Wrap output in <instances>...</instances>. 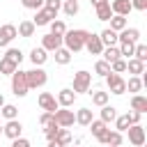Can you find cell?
Segmentation results:
<instances>
[{"instance_id":"obj_1","label":"cell","mask_w":147,"mask_h":147,"mask_svg":"<svg viewBox=\"0 0 147 147\" xmlns=\"http://www.w3.org/2000/svg\"><path fill=\"white\" fill-rule=\"evenodd\" d=\"M87 30H67L64 34H62V46L69 51V53H78V51H83V46H85V39H87Z\"/></svg>"},{"instance_id":"obj_2","label":"cell","mask_w":147,"mask_h":147,"mask_svg":"<svg viewBox=\"0 0 147 147\" xmlns=\"http://www.w3.org/2000/svg\"><path fill=\"white\" fill-rule=\"evenodd\" d=\"M90 85H92V74L80 69L74 74V94H83V92H90Z\"/></svg>"},{"instance_id":"obj_3","label":"cell","mask_w":147,"mask_h":147,"mask_svg":"<svg viewBox=\"0 0 147 147\" xmlns=\"http://www.w3.org/2000/svg\"><path fill=\"white\" fill-rule=\"evenodd\" d=\"M25 78H28V87H44L48 83V74L41 69V67H32L30 71H25Z\"/></svg>"},{"instance_id":"obj_4","label":"cell","mask_w":147,"mask_h":147,"mask_svg":"<svg viewBox=\"0 0 147 147\" xmlns=\"http://www.w3.org/2000/svg\"><path fill=\"white\" fill-rule=\"evenodd\" d=\"M11 92H14L16 96H25V94L30 92V87H28V78H25V71L16 69V71L11 74Z\"/></svg>"},{"instance_id":"obj_5","label":"cell","mask_w":147,"mask_h":147,"mask_svg":"<svg viewBox=\"0 0 147 147\" xmlns=\"http://www.w3.org/2000/svg\"><path fill=\"white\" fill-rule=\"evenodd\" d=\"M53 119H55V124H57L60 129H69V126H74L76 115H74V110H69V108H57V110L53 113Z\"/></svg>"},{"instance_id":"obj_6","label":"cell","mask_w":147,"mask_h":147,"mask_svg":"<svg viewBox=\"0 0 147 147\" xmlns=\"http://www.w3.org/2000/svg\"><path fill=\"white\" fill-rule=\"evenodd\" d=\"M106 85H108L110 94H117V96H119V94L126 92V80H124L119 74H113V71H110V74L106 76Z\"/></svg>"},{"instance_id":"obj_7","label":"cell","mask_w":147,"mask_h":147,"mask_svg":"<svg viewBox=\"0 0 147 147\" xmlns=\"http://www.w3.org/2000/svg\"><path fill=\"white\" fill-rule=\"evenodd\" d=\"M126 133H129V142H131L133 147H142V145H145V129H142L140 124H131V126L126 129Z\"/></svg>"},{"instance_id":"obj_8","label":"cell","mask_w":147,"mask_h":147,"mask_svg":"<svg viewBox=\"0 0 147 147\" xmlns=\"http://www.w3.org/2000/svg\"><path fill=\"white\" fill-rule=\"evenodd\" d=\"M90 55H101L103 53V44H101V39H99V34H94V32H90L87 34V39H85V46H83Z\"/></svg>"},{"instance_id":"obj_9","label":"cell","mask_w":147,"mask_h":147,"mask_svg":"<svg viewBox=\"0 0 147 147\" xmlns=\"http://www.w3.org/2000/svg\"><path fill=\"white\" fill-rule=\"evenodd\" d=\"M37 103H39V108H41L44 113H55V110L60 108L57 101H55V96H53L51 92H41L39 99H37Z\"/></svg>"},{"instance_id":"obj_10","label":"cell","mask_w":147,"mask_h":147,"mask_svg":"<svg viewBox=\"0 0 147 147\" xmlns=\"http://www.w3.org/2000/svg\"><path fill=\"white\" fill-rule=\"evenodd\" d=\"M21 133H23V124H21L18 119H9V122L2 126V136H7L9 140L21 138Z\"/></svg>"},{"instance_id":"obj_11","label":"cell","mask_w":147,"mask_h":147,"mask_svg":"<svg viewBox=\"0 0 147 147\" xmlns=\"http://www.w3.org/2000/svg\"><path fill=\"white\" fill-rule=\"evenodd\" d=\"M16 37H18V34H16V25H11V23L0 25V48H2V46H9Z\"/></svg>"},{"instance_id":"obj_12","label":"cell","mask_w":147,"mask_h":147,"mask_svg":"<svg viewBox=\"0 0 147 147\" xmlns=\"http://www.w3.org/2000/svg\"><path fill=\"white\" fill-rule=\"evenodd\" d=\"M57 18V14H53V11H48L46 7H41V9H37L34 11V18H32V23H34V28H39V25H48L51 21H55Z\"/></svg>"},{"instance_id":"obj_13","label":"cell","mask_w":147,"mask_h":147,"mask_svg":"<svg viewBox=\"0 0 147 147\" xmlns=\"http://www.w3.org/2000/svg\"><path fill=\"white\" fill-rule=\"evenodd\" d=\"M41 48H44L46 53H48V51H51V53H55L57 48H62V37L51 34V32H48V34H44V37H41Z\"/></svg>"},{"instance_id":"obj_14","label":"cell","mask_w":147,"mask_h":147,"mask_svg":"<svg viewBox=\"0 0 147 147\" xmlns=\"http://www.w3.org/2000/svg\"><path fill=\"white\" fill-rule=\"evenodd\" d=\"M110 9H113V14H115V16H124V18L133 11L131 0H113V2H110Z\"/></svg>"},{"instance_id":"obj_15","label":"cell","mask_w":147,"mask_h":147,"mask_svg":"<svg viewBox=\"0 0 147 147\" xmlns=\"http://www.w3.org/2000/svg\"><path fill=\"white\" fill-rule=\"evenodd\" d=\"M57 106H62V108H71L74 106V101H76V94H74V90L71 87H64V90H60L57 92Z\"/></svg>"},{"instance_id":"obj_16","label":"cell","mask_w":147,"mask_h":147,"mask_svg":"<svg viewBox=\"0 0 147 147\" xmlns=\"http://www.w3.org/2000/svg\"><path fill=\"white\" fill-rule=\"evenodd\" d=\"M99 142H101V145H108V147H122V133L108 129V131L99 138Z\"/></svg>"},{"instance_id":"obj_17","label":"cell","mask_w":147,"mask_h":147,"mask_svg":"<svg viewBox=\"0 0 147 147\" xmlns=\"http://www.w3.org/2000/svg\"><path fill=\"white\" fill-rule=\"evenodd\" d=\"M140 39V30L138 28H124L122 32H117V41H138Z\"/></svg>"},{"instance_id":"obj_18","label":"cell","mask_w":147,"mask_h":147,"mask_svg":"<svg viewBox=\"0 0 147 147\" xmlns=\"http://www.w3.org/2000/svg\"><path fill=\"white\" fill-rule=\"evenodd\" d=\"M46 60H48V53H46V51H44L41 46H39V48H32V51H30V62H32L34 67H41V64H44Z\"/></svg>"},{"instance_id":"obj_19","label":"cell","mask_w":147,"mask_h":147,"mask_svg":"<svg viewBox=\"0 0 147 147\" xmlns=\"http://www.w3.org/2000/svg\"><path fill=\"white\" fill-rule=\"evenodd\" d=\"M34 30H37V28H34V23H32V21H21V23H18V28H16V34L28 39V37H32V34H34Z\"/></svg>"},{"instance_id":"obj_20","label":"cell","mask_w":147,"mask_h":147,"mask_svg":"<svg viewBox=\"0 0 147 147\" xmlns=\"http://www.w3.org/2000/svg\"><path fill=\"white\" fill-rule=\"evenodd\" d=\"M126 71L133 74V76H140V74H145V62H140L136 57H129L126 60Z\"/></svg>"},{"instance_id":"obj_21","label":"cell","mask_w":147,"mask_h":147,"mask_svg":"<svg viewBox=\"0 0 147 147\" xmlns=\"http://www.w3.org/2000/svg\"><path fill=\"white\" fill-rule=\"evenodd\" d=\"M131 110H136V113H147V99L142 96V94H133L131 96Z\"/></svg>"},{"instance_id":"obj_22","label":"cell","mask_w":147,"mask_h":147,"mask_svg":"<svg viewBox=\"0 0 147 147\" xmlns=\"http://www.w3.org/2000/svg\"><path fill=\"white\" fill-rule=\"evenodd\" d=\"M87 129H90V131H92V136H94V138L99 140V138H101V136H103V133L108 131V124H106V122H101V119H92Z\"/></svg>"},{"instance_id":"obj_23","label":"cell","mask_w":147,"mask_h":147,"mask_svg":"<svg viewBox=\"0 0 147 147\" xmlns=\"http://www.w3.org/2000/svg\"><path fill=\"white\" fill-rule=\"evenodd\" d=\"M74 115H76V122H78L80 126H90V122L94 119V117H92V110H90V108H80V110H76Z\"/></svg>"},{"instance_id":"obj_24","label":"cell","mask_w":147,"mask_h":147,"mask_svg":"<svg viewBox=\"0 0 147 147\" xmlns=\"http://www.w3.org/2000/svg\"><path fill=\"white\" fill-rule=\"evenodd\" d=\"M94 11H96V18H99V21H110V18H113V9H110V2H103V5L94 7Z\"/></svg>"},{"instance_id":"obj_25","label":"cell","mask_w":147,"mask_h":147,"mask_svg":"<svg viewBox=\"0 0 147 147\" xmlns=\"http://www.w3.org/2000/svg\"><path fill=\"white\" fill-rule=\"evenodd\" d=\"M99 39H101L103 48H106V46H115V44H117V32H113L110 28H106V30L99 34Z\"/></svg>"},{"instance_id":"obj_26","label":"cell","mask_w":147,"mask_h":147,"mask_svg":"<svg viewBox=\"0 0 147 147\" xmlns=\"http://www.w3.org/2000/svg\"><path fill=\"white\" fill-rule=\"evenodd\" d=\"M0 117H5L7 122H9V119H18V108H16L14 103H5V106L0 108Z\"/></svg>"},{"instance_id":"obj_27","label":"cell","mask_w":147,"mask_h":147,"mask_svg":"<svg viewBox=\"0 0 147 147\" xmlns=\"http://www.w3.org/2000/svg\"><path fill=\"white\" fill-rule=\"evenodd\" d=\"M101 55H103V62H108V64H110V62H115V60H119V57H122V55H119V48H117V46H106V48H103V53H101Z\"/></svg>"},{"instance_id":"obj_28","label":"cell","mask_w":147,"mask_h":147,"mask_svg":"<svg viewBox=\"0 0 147 147\" xmlns=\"http://www.w3.org/2000/svg\"><path fill=\"white\" fill-rule=\"evenodd\" d=\"M90 94H92V103H94V106H99V108H101V106H108V99H110L108 92H99V90H94V92H90Z\"/></svg>"},{"instance_id":"obj_29","label":"cell","mask_w":147,"mask_h":147,"mask_svg":"<svg viewBox=\"0 0 147 147\" xmlns=\"http://www.w3.org/2000/svg\"><path fill=\"white\" fill-rule=\"evenodd\" d=\"M115 117H117V110L113 108V106H101V122H106V124H110V122H115Z\"/></svg>"},{"instance_id":"obj_30","label":"cell","mask_w":147,"mask_h":147,"mask_svg":"<svg viewBox=\"0 0 147 147\" xmlns=\"http://www.w3.org/2000/svg\"><path fill=\"white\" fill-rule=\"evenodd\" d=\"M16 69H18V67H16L11 60H7V57H2V60H0V76H11Z\"/></svg>"},{"instance_id":"obj_31","label":"cell","mask_w":147,"mask_h":147,"mask_svg":"<svg viewBox=\"0 0 147 147\" xmlns=\"http://www.w3.org/2000/svg\"><path fill=\"white\" fill-rule=\"evenodd\" d=\"M124 28H129V25H126V18L113 14V18H110V30H113V32H122Z\"/></svg>"},{"instance_id":"obj_32","label":"cell","mask_w":147,"mask_h":147,"mask_svg":"<svg viewBox=\"0 0 147 147\" xmlns=\"http://www.w3.org/2000/svg\"><path fill=\"white\" fill-rule=\"evenodd\" d=\"M2 57H7V60H11L16 67L23 62V53H21V48H7V53L2 55Z\"/></svg>"},{"instance_id":"obj_33","label":"cell","mask_w":147,"mask_h":147,"mask_svg":"<svg viewBox=\"0 0 147 147\" xmlns=\"http://www.w3.org/2000/svg\"><path fill=\"white\" fill-rule=\"evenodd\" d=\"M55 62H57V64H62V67H64V64H69V62H71V53H69L64 46H62V48H57V51H55Z\"/></svg>"},{"instance_id":"obj_34","label":"cell","mask_w":147,"mask_h":147,"mask_svg":"<svg viewBox=\"0 0 147 147\" xmlns=\"http://www.w3.org/2000/svg\"><path fill=\"white\" fill-rule=\"evenodd\" d=\"M48 25H51V34H57V37H62V34L67 32V25H64V21H60V18L51 21Z\"/></svg>"},{"instance_id":"obj_35","label":"cell","mask_w":147,"mask_h":147,"mask_svg":"<svg viewBox=\"0 0 147 147\" xmlns=\"http://www.w3.org/2000/svg\"><path fill=\"white\" fill-rule=\"evenodd\" d=\"M133 48H136L133 41H119V55L122 57H133Z\"/></svg>"},{"instance_id":"obj_36","label":"cell","mask_w":147,"mask_h":147,"mask_svg":"<svg viewBox=\"0 0 147 147\" xmlns=\"http://www.w3.org/2000/svg\"><path fill=\"white\" fill-rule=\"evenodd\" d=\"M94 74H99L101 78H106V76L110 74V64L103 62V60H96V64H94Z\"/></svg>"},{"instance_id":"obj_37","label":"cell","mask_w":147,"mask_h":147,"mask_svg":"<svg viewBox=\"0 0 147 147\" xmlns=\"http://www.w3.org/2000/svg\"><path fill=\"white\" fill-rule=\"evenodd\" d=\"M126 90H129V92H140V90H142V78H140V76H131L129 83H126Z\"/></svg>"},{"instance_id":"obj_38","label":"cell","mask_w":147,"mask_h":147,"mask_svg":"<svg viewBox=\"0 0 147 147\" xmlns=\"http://www.w3.org/2000/svg\"><path fill=\"white\" fill-rule=\"evenodd\" d=\"M57 133H60V126L53 122V124H48V126H44V136H46V140L51 142V140H55L57 138Z\"/></svg>"},{"instance_id":"obj_39","label":"cell","mask_w":147,"mask_h":147,"mask_svg":"<svg viewBox=\"0 0 147 147\" xmlns=\"http://www.w3.org/2000/svg\"><path fill=\"white\" fill-rule=\"evenodd\" d=\"M62 9H64L67 16H76V14H78V2H74V0H64V2H62Z\"/></svg>"},{"instance_id":"obj_40","label":"cell","mask_w":147,"mask_h":147,"mask_svg":"<svg viewBox=\"0 0 147 147\" xmlns=\"http://www.w3.org/2000/svg\"><path fill=\"white\" fill-rule=\"evenodd\" d=\"M133 57L140 60V62H145V60H147V46H145V44H136V48H133Z\"/></svg>"},{"instance_id":"obj_41","label":"cell","mask_w":147,"mask_h":147,"mask_svg":"<svg viewBox=\"0 0 147 147\" xmlns=\"http://www.w3.org/2000/svg\"><path fill=\"white\" fill-rule=\"evenodd\" d=\"M110 71H113V74H124V71H126V60L119 57V60L110 62Z\"/></svg>"},{"instance_id":"obj_42","label":"cell","mask_w":147,"mask_h":147,"mask_svg":"<svg viewBox=\"0 0 147 147\" xmlns=\"http://www.w3.org/2000/svg\"><path fill=\"white\" fill-rule=\"evenodd\" d=\"M55 142H60L62 147H67V145L71 142V133H69L67 129H60V133H57V138H55Z\"/></svg>"},{"instance_id":"obj_43","label":"cell","mask_w":147,"mask_h":147,"mask_svg":"<svg viewBox=\"0 0 147 147\" xmlns=\"http://www.w3.org/2000/svg\"><path fill=\"white\" fill-rule=\"evenodd\" d=\"M44 7L48 11H53V14H57L62 9V0H44Z\"/></svg>"},{"instance_id":"obj_44","label":"cell","mask_w":147,"mask_h":147,"mask_svg":"<svg viewBox=\"0 0 147 147\" xmlns=\"http://www.w3.org/2000/svg\"><path fill=\"white\" fill-rule=\"evenodd\" d=\"M129 129V119H126V115H122V117H115V131H126Z\"/></svg>"},{"instance_id":"obj_45","label":"cell","mask_w":147,"mask_h":147,"mask_svg":"<svg viewBox=\"0 0 147 147\" xmlns=\"http://www.w3.org/2000/svg\"><path fill=\"white\" fill-rule=\"evenodd\" d=\"M21 2H23L25 9H32V11H37V9L44 7V0H21Z\"/></svg>"},{"instance_id":"obj_46","label":"cell","mask_w":147,"mask_h":147,"mask_svg":"<svg viewBox=\"0 0 147 147\" xmlns=\"http://www.w3.org/2000/svg\"><path fill=\"white\" fill-rule=\"evenodd\" d=\"M55 119H53V113H41V117H39V124L41 126H48V124H53Z\"/></svg>"},{"instance_id":"obj_47","label":"cell","mask_w":147,"mask_h":147,"mask_svg":"<svg viewBox=\"0 0 147 147\" xmlns=\"http://www.w3.org/2000/svg\"><path fill=\"white\" fill-rule=\"evenodd\" d=\"M126 119H129V126H131V124H138V122H140V113L129 110V113H126Z\"/></svg>"},{"instance_id":"obj_48","label":"cell","mask_w":147,"mask_h":147,"mask_svg":"<svg viewBox=\"0 0 147 147\" xmlns=\"http://www.w3.org/2000/svg\"><path fill=\"white\" fill-rule=\"evenodd\" d=\"M131 7L138 9V11H145L147 9V0H131Z\"/></svg>"},{"instance_id":"obj_49","label":"cell","mask_w":147,"mask_h":147,"mask_svg":"<svg viewBox=\"0 0 147 147\" xmlns=\"http://www.w3.org/2000/svg\"><path fill=\"white\" fill-rule=\"evenodd\" d=\"M11 147H30V140H25V138H16V140H11Z\"/></svg>"},{"instance_id":"obj_50","label":"cell","mask_w":147,"mask_h":147,"mask_svg":"<svg viewBox=\"0 0 147 147\" xmlns=\"http://www.w3.org/2000/svg\"><path fill=\"white\" fill-rule=\"evenodd\" d=\"M94 7H99V5H103V2H110V0H90Z\"/></svg>"},{"instance_id":"obj_51","label":"cell","mask_w":147,"mask_h":147,"mask_svg":"<svg viewBox=\"0 0 147 147\" xmlns=\"http://www.w3.org/2000/svg\"><path fill=\"white\" fill-rule=\"evenodd\" d=\"M48 147H62V145H60V142H55V140H51V142H48Z\"/></svg>"},{"instance_id":"obj_52","label":"cell","mask_w":147,"mask_h":147,"mask_svg":"<svg viewBox=\"0 0 147 147\" xmlns=\"http://www.w3.org/2000/svg\"><path fill=\"white\" fill-rule=\"evenodd\" d=\"M5 106V96H2V92H0V108Z\"/></svg>"},{"instance_id":"obj_53","label":"cell","mask_w":147,"mask_h":147,"mask_svg":"<svg viewBox=\"0 0 147 147\" xmlns=\"http://www.w3.org/2000/svg\"><path fill=\"white\" fill-rule=\"evenodd\" d=\"M0 136H2V126H0Z\"/></svg>"},{"instance_id":"obj_54","label":"cell","mask_w":147,"mask_h":147,"mask_svg":"<svg viewBox=\"0 0 147 147\" xmlns=\"http://www.w3.org/2000/svg\"><path fill=\"white\" fill-rule=\"evenodd\" d=\"M103 147H108V145H103Z\"/></svg>"},{"instance_id":"obj_55","label":"cell","mask_w":147,"mask_h":147,"mask_svg":"<svg viewBox=\"0 0 147 147\" xmlns=\"http://www.w3.org/2000/svg\"><path fill=\"white\" fill-rule=\"evenodd\" d=\"M74 2H78V0H74Z\"/></svg>"},{"instance_id":"obj_56","label":"cell","mask_w":147,"mask_h":147,"mask_svg":"<svg viewBox=\"0 0 147 147\" xmlns=\"http://www.w3.org/2000/svg\"><path fill=\"white\" fill-rule=\"evenodd\" d=\"M76 147H80V145H76Z\"/></svg>"}]
</instances>
